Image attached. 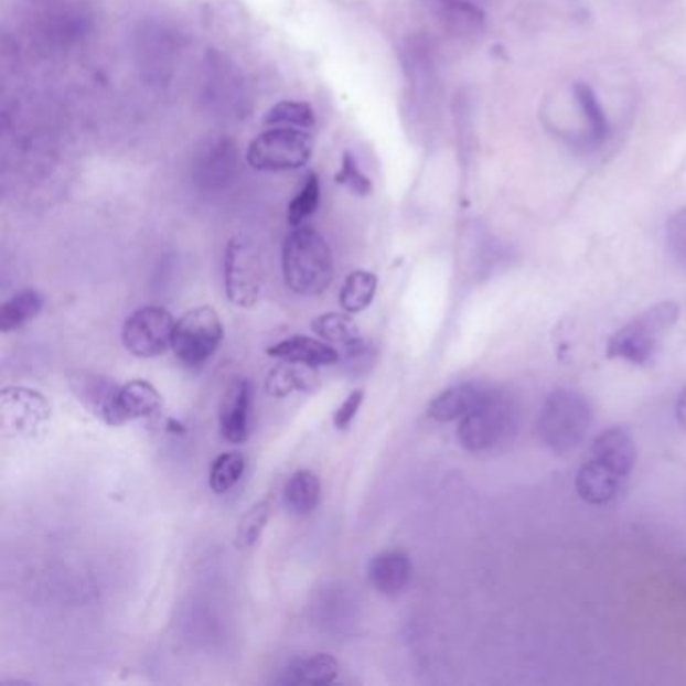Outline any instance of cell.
I'll use <instances>...</instances> for the list:
<instances>
[{"label":"cell","instance_id":"obj_3","mask_svg":"<svg viewBox=\"0 0 686 686\" xmlns=\"http://www.w3.org/2000/svg\"><path fill=\"white\" fill-rule=\"evenodd\" d=\"M680 309L675 302H658L644 310L610 336L607 355L630 365H651L663 349L664 339L675 329Z\"/></svg>","mask_w":686,"mask_h":686},{"label":"cell","instance_id":"obj_24","mask_svg":"<svg viewBox=\"0 0 686 686\" xmlns=\"http://www.w3.org/2000/svg\"><path fill=\"white\" fill-rule=\"evenodd\" d=\"M378 278L366 270H355L346 276L341 288V307L349 314H358L371 307L373 298L377 294Z\"/></svg>","mask_w":686,"mask_h":686},{"label":"cell","instance_id":"obj_21","mask_svg":"<svg viewBox=\"0 0 686 686\" xmlns=\"http://www.w3.org/2000/svg\"><path fill=\"white\" fill-rule=\"evenodd\" d=\"M319 387L317 366L300 365L285 361L275 366L266 378V393L276 399H285L292 393H312Z\"/></svg>","mask_w":686,"mask_h":686},{"label":"cell","instance_id":"obj_12","mask_svg":"<svg viewBox=\"0 0 686 686\" xmlns=\"http://www.w3.org/2000/svg\"><path fill=\"white\" fill-rule=\"evenodd\" d=\"M238 165V153L229 139H207L200 146L192 163V178L204 190L228 187Z\"/></svg>","mask_w":686,"mask_h":686},{"label":"cell","instance_id":"obj_7","mask_svg":"<svg viewBox=\"0 0 686 686\" xmlns=\"http://www.w3.org/2000/svg\"><path fill=\"white\" fill-rule=\"evenodd\" d=\"M224 339V326L212 307H197L187 310L180 321L175 322L172 349L175 358L183 366H202L212 358L217 346Z\"/></svg>","mask_w":686,"mask_h":686},{"label":"cell","instance_id":"obj_15","mask_svg":"<svg viewBox=\"0 0 686 686\" xmlns=\"http://www.w3.org/2000/svg\"><path fill=\"white\" fill-rule=\"evenodd\" d=\"M419 4L453 35H481L485 29V14L470 0H419Z\"/></svg>","mask_w":686,"mask_h":686},{"label":"cell","instance_id":"obj_13","mask_svg":"<svg viewBox=\"0 0 686 686\" xmlns=\"http://www.w3.org/2000/svg\"><path fill=\"white\" fill-rule=\"evenodd\" d=\"M250 407H253V383L248 378H236L229 385L219 407L222 437L238 446L250 433Z\"/></svg>","mask_w":686,"mask_h":686},{"label":"cell","instance_id":"obj_5","mask_svg":"<svg viewBox=\"0 0 686 686\" xmlns=\"http://www.w3.org/2000/svg\"><path fill=\"white\" fill-rule=\"evenodd\" d=\"M314 136L300 127H266L253 139L246 161L258 172H288L302 168L312 156Z\"/></svg>","mask_w":686,"mask_h":686},{"label":"cell","instance_id":"obj_8","mask_svg":"<svg viewBox=\"0 0 686 686\" xmlns=\"http://www.w3.org/2000/svg\"><path fill=\"white\" fill-rule=\"evenodd\" d=\"M204 101L219 117H246V85L240 71L219 53H210L204 65Z\"/></svg>","mask_w":686,"mask_h":686},{"label":"cell","instance_id":"obj_4","mask_svg":"<svg viewBox=\"0 0 686 686\" xmlns=\"http://www.w3.org/2000/svg\"><path fill=\"white\" fill-rule=\"evenodd\" d=\"M592 427V407L576 390L551 393L539 411L538 439L551 453L564 455L582 443Z\"/></svg>","mask_w":686,"mask_h":686},{"label":"cell","instance_id":"obj_14","mask_svg":"<svg viewBox=\"0 0 686 686\" xmlns=\"http://www.w3.org/2000/svg\"><path fill=\"white\" fill-rule=\"evenodd\" d=\"M626 475L608 468L592 458H586L576 475V492L586 504L607 505L614 502L624 490Z\"/></svg>","mask_w":686,"mask_h":686},{"label":"cell","instance_id":"obj_2","mask_svg":"<svg viewBox=\"0 0 686 686\" xmlns=\"http://www.w3.org/2000/svg\"><path fill=\"white\" fill-rule=\"evenodd\" d=\"M282 275L300 297H317L331 287L334 276L331 246L317 229H292L282 246Z\"/></svg>","mask_w":686,"mask_h":686},{"label":"cell","instance_id":"obj_6","mask_svg":"<svg viewBox=\"0 0 686 686\" xmlns=\"http://www.w3.org/2000/svg\"><path fill=\"white\" fill-rule=\"evenodd\" d=\"M224 280L232 304L253 309L260 302L266 288V264L260 248L250 238L236 236L228 242L224 256Z\"/></svg>","mask_w":686,"mask_h":686},{"label":"cell","instance_id":"obj_16","mask_svg":"<svg viewBox=\"0 0 686 686\" xmlns=\"http://www.w3.org/2000/svg\"><path fill=\"white\" fill-rule=\"evenodd\" d=\"M412 564L407 551L385 549L368 564V582L383 596H399L411 582Z\"/></svg>","mask_w":686,"mask_h":686},{"label":"cell","instance_id":"obj_1","mask_svg":"<svg viewBox=\"0 0 686 686\" xmlns=\"http://www.w3.org/2000/svg\"><path fill=\"white\" fill-rule=\"evenodd\" d=\"M519 427V405L505 389L487 387L473 411L459 424V443L471 453H492L510 446Z\"/></svg>","mask_w":686,"mask_h":686},{"label":"cell","instance_id":"obj_18","mask_svg":"<svg viewBox=\"0 0 686 686\" xmlns=\"http://www.w3.org/2000/svg\"><path fill=\"white\" fill-rule=\"evenodd\" d=\"M487 385L481 383H461L455 387H449L431 400L427 415L439 424H451L458 419L461 421L468 412L475 409Z\"/></svg>","mask_w":686,"mask_h":686},{"label":"cell","instance_id":"obj_27","mask_svg":"<svg viewBox=\"0 0 686 686\" xmlns=\"http://www.w3.org/2000/svg\"><path fill=\"white\" fill-rule=\"evenodd\" d=\"M574 93H576L578 105H580L583 117H586V121H588L586 143H590V146H600V143L608 138V131H610L607 115H604L602 107L598 104L594 92H592L586 83H578V85L574 87Z\"/></svg>","mask_w":686,"mask_h":686},{"label":"cell","instance_id":"obj_31","mask_svg":"<svg viewBox=\"0 0 686 686\" xmlns=\"http://www.w3.org/2000/svg\"><path fill=\"white\" fill-rule=\"evenodd\" d=\"M272 515V505L268 500L254 504L238 524L236 529V548H253L254 544L262 536L264 527Z\"/></svg>","mask_w":686,"mask_h":686},{"label":"cell","instance_id":"obj_35","mask_svg":"<svg viewBox=\"0 0 686 686\" xmlns=\"http://www.w3.org/2000/svg\"><path fill=\"white\" fill-rule=\"evenodd\" d=\"M676 419L686 431V389L680 393V397L676 400Z\"/></svg>","mask_w":686,"mask_h":686},{"label":"cell","instance_id":"obj_25","mask_svg":"<svg viewBox=\"0 0 686 686\" xmlns=\"http://www.w3.org/2000/svg\"><path fill=\"white\" fill-rule=\"evenodd\" d=\"M43 310V297L36 290H23L7 300L0 309V331H19Z\"/></svg>","mask_w":686,"mask_h":686},{"label":"cell","instance_id":"obj_32","mask_svg":"<svg viewBox=\"0 0 686 686\" xmlns=\"http://www.w3.org/2000/svg\"><path fill=\"white\" fill-rule=\"evenodd\" d=\"M336 183H343L353 194L368 195L373 192V183L358 168L355 158L351 153H344L341 172L336 173Z\"/></svg>","mask_w":686,"mask_h":686},{"label":"cell","instance_id":"obj_19","mask_svg":"<svg viewBox=\"0 0 686 686\" xmlns=\"http://www.w3.org/2000/svg\"><path fill=\"white\" fill-rule=\"evenodd\" d=\"M268 355L280 358V361H292L300 365L309 366H331L341 361V355L331 344L314 341L310 336H290L282 343L275 344L268 349Z\"/></svg>","mask_w":686,"mask_h":686},{"label":"cell","instance_id":"obj_9","mask_svg":"<svg viewBox=\"0 0 686 686\" xmlns=\"http://www.w3.org/2000/svg\"><path fill=\"white\" fill-rule=\"evenodd\" d=\"M173 321L170 310L161 307H141L124 324V344L131 355L153 358L172 349Z\"/></svg>","mask_w":686,"mask_h":686},{"label":"cell","instance_id":"obj_10","mask_svg":"<svg viewBox=\"0 0 686 686\" xmlns=\"http://www.w3.org/2000/svg\"><path fill=\"white\" fill-rule=\"evenodd\" d=\"M69 385L77 400L95 419L104 421L109 427L127 424L121 405V387L114 378L92 371H77L71 375Z\"/></svg>","mask_w":686,"mask_h":686},{"label":"cell","instance_id":"obj_28","mask_svg":"<svg viewBox=\"0 0 686 686\" xmlns=\"http://www.w3.org/2000/svg\"><path fill=\"white\" fill-rule=\"evenodd\" d=\"M244 470H246V458L242 455L240 451L222 453L214 461L212 473H210V487H212V492L217 493V495L229 492L242 480Z\"/></svg>","mask_w":686,"mask_h":686},{"label":"cell","instance_id":"obj_30","mask_svg":"<svg viewBox=\"0 0 686 686\" xmlns=\"http://www.w3.org/2000/svg\"><path fill=\"white\" fill-rule=\"evenodd\" d=\"M264 124L266 127H300L312 131L317 127V117L309 105L302 101H280L266 114Z\"/></svg>","mask_w":686,"mask_h":686},{"label":"cell","instance_id":"obj_20","mask_svg":"<svg viewBox=\"0 0 686 686\" xmlns=\"http://www.w3.org/2000/svg\"><path fill=\"white\" fill-rule=\"evenodd\" d=\"M121 405L126 412L127 421H146L158 424L163 415V399L160 390L156 389L148 380H129L121 387Z\"/></svg>","mask_w":686,"mask_h":686},{"label":"cell","instance_id":"obj_26","mask_svg":"<svg viewBox=\"0 0 686 686\" xmlns=\"http://www.w3.org/2000/svg\"><path fill=\"white\" fill-rule=\"evenodd\" d=\"M310 326L326 343L341 344L343 349H349V346L363 341L361 329L356 326L355 321L346 314H339V312L321 314L312 321Z\"/></svg>","mask_w":686,"mask_h":686},{"label":"cell","instance_id":"obj_17","mask_svg":"<svg viewBox=\"0 0 686 686\" xmlns=\"http://www.w3.org/2000/svg\"><path fill=\"white\" fill-rule=\"evenodd\" d=\"M588 458L602 461L608 468L629 478L636 465V443L626 429L612 427L596 437L588 451Z\"/></svg>","mask_w":686,"mask_h":686},{"label":"cell","instance_id":"obj_33","mask_svg":"<svg viewBox=\"0 0 686 686\" xmlns=\"http://www.w3.org/2000/svg\"><path fill=\"white\" fill-rule=\"evenodd\" d=\"M666 244L676 262L686 268V210L676 212L666 226Z\"/></svg>","mask_w":686,"mask_h":686},{"label":"cell","instance_id":"obj_34","mask_svg":"<svg viewBox=\"0 0 686 686\" xmlns=\"http://www.w3.org/2000/svg\"><path fill=\"white\" fill-rule=\"evenodd\" d=\"M363 399H365V390L356 389L343 400V405L334 412V427L336 429L344 431V429L351 427V424L355 421L356 415H358L361 405H363Z\"/></svg>","mask_w":686,"mask_h":686},{"label":"cell","instance_id":"obj_29","mask_svg":"<svg viewBox=\"0 0 686 686\" xmlns=\"http://www.w3.org/2000/svg\"><path fill=\"white\" fill-rule=\"evenodd\" d=\"M319 204H321V182L317 173H309L302 187L298 190V194L288 206V224L292 228L302 226L319 210Z\"/></svg>","mask_w":686,"mask_h":686},{"label":"cell","instance_id":"obj_23","mask_svg":"<svg viewBox=\"0 0 686 686\" xmlns=\"http://www.w3.org/2000/svg\"><path fill=\"white\" fill-rule=\"evenodd\" d=\"M321 483L319 478L309 470H298L288 480L285 490V502L294 515H307L319 505Z\"/></svg>","mask_w":686,"mask_h":686},{"label":"cell","instance_id":"obj_11","mask_svg":"<svg viewBox=\"0 0 686 686\" xmlns=\"http://www.w3.org/2000/svg\"><path fill=\"white\" fill-rule=\"evenodd\" d=\"M4 433L35 437L51 419V407L41 393L24 387H4L0 393Z\"/></svg>","mask_w":686,"mask_h":686},{"label":"cell","instance_id":"obj_22","mask_svg":"<svg viewBox=\"0 0 686 686\" xmlns=\"http://www.w3.org/2000/svg\"><path fill=\"white\" fill-rule=\"evenodd\" d=\"M339 678V661L331 654H314L310 658H298L285 671L287 685H332Z\"/></svg>","mask_w":686,"mask_h":686}]
</instances>
